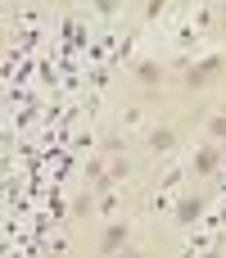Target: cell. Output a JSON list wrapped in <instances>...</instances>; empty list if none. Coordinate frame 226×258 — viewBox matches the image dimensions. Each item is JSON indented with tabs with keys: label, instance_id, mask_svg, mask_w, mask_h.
<instances>
[{
	"label": "cell",
	"instance_id": "cell-4",
	"mask_svg": "<svg viewBox=\"0 0 226 258\" xmlns=\"http://www.w3.org/2000/svg\"><path fill=\"white\" fill-rule=\"evenodd\" d=\"M217 168V150H204L199 159H195V172H213Z\"/></svg>",
	"mask_w": 226,
	"mask_h": 258
},
{
	"label": "cell",
	"instance_id": "cell-1",
	"mask_svg": "<svg viewBox=\"0 0 226 258\" xmlns=\"http://www.w3.org/2000/svg\"><path fill=\"white\" fill-rule=\"evenodd\" d=\"M222 68V59H204L195 73H190V86H204V82H213V73Z\"/></svg>",
	"mask_w": 226,
	"mask_h": 258
},
{
	"label": "cell",
	"instance_id": "cell-2",
	"mask_svg": "<svg viewBox=\"0 0 226 258\" xmlns=\"http://www.w3.org/2000/svg\"><path fill=\"white\" fill-rule=\"evenodd\" d=\"M149 145H154V150L163 154V150H172V145H177V132H172V127H159V132L149 136Z\"/></svg>",
	"mask_w": 226,
	"mask_h": 258
},
{
	"label": "cell",
	"instance_id": "cell-5",
	"mask_svg": "<svg viewBox=\"0 0 226 258\" xmlns=\"http://www.w3.org/2000/svg\"><path fill=\"white\" fill-rule=\"evenodd\" d=\"M177 218H181V222H195V218H199V200H181Z\"/></svg>",
	"mask_w": 226,
	"mask_h": 258
},
{
	"label": "cell",
	"instance_id": "cell-3",
	"mask_svg": "<svg viewBox=\"0 0 226 258\" xmlns=\"http://www.w3.org/2000/svg\"><path fill=\"white\" fill-rule=\"evenodd\" d=\"M122 240H127V227H109L104 240H100V249H113V245H122Z\"/></svg>",
	"mask_w": 226,
	"mask_h": 258
},
{
	"label": "cell",
	"instance_id": "cell-6",
	"mask_svg": "<svg viewBox=\"0 0 226 258\" xmlns=\"http://www.w3.org/2000/svg\"><path fill=\"white\" fill-rule=\"evenodd\" d=\"M136 73H140V82H145V86H154V82H159V68H154V63H140Z\"/></svg>",
	"mask_w": 226,
	"mask_h": 258
}]
</instances>
